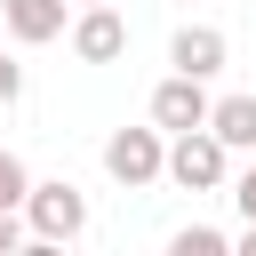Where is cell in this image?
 Returning a JSON list of instances; mask_svg holds the SVG:
<instances>
[{
  "label": "cell",
  "mask_w": 256,
  "mask_h": 256,
  "mask_svg": "<svg viewBox=\"0 0 256 256\" xmlns=\"http://www.w3.org/2000/svg\"><path fill=\"white\" fill-rule=\"evenodd\" d=\"M16 208H24V232H32V240H80V232H88V200H80V184H64V176H56V184H24Z\"/></svg>",
  "instance_id": "6da1fadb"
},
{
  "label": "cell",
  "mask_w": 256,
  "mask_h": 256,
  "mask_svg": "<svg viewBox=\"0 0 256 256\" xmlns=\"http://www.w3.org/2000/svg\"><path fill=\"white\" fill-rule=\"evenodd\" d=\"M224 168H232V152H224L208 128H176V144L160 152V176H168V184H184V192H216V184H224Z\"/></svg>",
  "instance_id": "7a4b0ae2"
},
{
  "label": "cell",
  "mask_w": 256,
  "mask_h": 256,
  "mask_svg": "<svg viewBox=\"0 0 256 256\" xmlns=\"http://www.w3.org/2000/svg\"><path fill=\"white\" fill-rule=\"evenodd\" d=\"M160 128H120V136H104V168H112V184H128V192H144V184H160Z\"/></svg>",
  "instance_id": "3957f363"
},
{
  "label": "cell",
  "mask_w": 256,
  "mask_h": 256,
  "mask_svg": "<svg viewBox=\"0 0 256 256\" xmlns=\"http://www.w3.org/2000/svg\"><path fill=\"white\" fill-rule=\"evenodd\" d=\"M152 128H160V136H176V128H208V80L168 72V80L152 88Z\"/></svg>",
  "instance_id": "277c9868"
},
{
  "label": "cell",
  "mask_w": 256,
  "mask_h": 256,
  "mask_svg": "<svg viewBox=\"0 0 256 256\" xmlns=\"http://www.w3.org/2000/svg\"><path fill=\"white\" fill-rule=\"evenodd\" d=\"M72 56L80 64H120L128 56V24L112 16V0H96V8L72 16Z\"/></svg>",
  "instance_id": "5b68a950"
},
{
  "label": "cell",
  "mask_w": 256,
  "mask_h": 256,
  "mask_svg": "<svg viewBox=\"0 0 256 256\" xmlns=\"http://www.w3.org/2000/svg\"><path fill=\"white\" fill-rule=\"evenodd\" d=\"M224 56H232V48H224V32H216V24H184V32L168 40V64H176V72H192V80L224 72Z\"/></svg>",
  "instance_id": "8992f818"
},
{
  "label": "cell",
  "mask_w": 256,
  "mask_h": 256,
  "mask_svg": "<svg viewBox=\"0 0 256 256\" xmlns=\"http://www.w3.org/2000/svg\"><path fill=\"white\" fill-rule=\"evenodd\" d=\"M208 136L224 152H256V96H208Z\"/></svg>",
  "instance_id": "52a82bcc"
},
{
  "label": "cell",
  "mask_w": 256,
  "mask_h": 256,
  "mask_svg": "<svg viewBox=\"0 0 256 256\" xmlns=\"http://www.w3.org/2000/svg\"><path fill=\"white\" fill-rule=\"evenodd\" d=\"M0 16H8V32H16L24 48L64 40V0H0Z\"/></svg>",
  "instance_id": "ba28073f"
},
{
  "label": "cell",
  "mask_w": 256,
  "mask_h": 256,
  "mask_svg": "<svg viewBox=\"0 0 256 256\" xmlns=\"http://www.w3.org/2000/svg\"><path fill=\"white\" fill-rule=\"evenodd\" d=\"M224 248H232V240H224L216 224H184V232H176V256H224Z\"/></svg>",
  "instance_id": "9c48e42d"
},
{
  "label": "cell",
  "mask_w": 256,
  "mask_h": 256,
  "mask_svg": "<svg viewBox=\"0 0 256 256\" xmlns=\"http://www.w3.org/2000/svg\"><path fill=\"white\" fill-rule=\"evenodd\" d=\"M24 184H32V176H24V160L0 144V208H16V200H24Z\"/></svg>",
  "instance_id": "30bf717a"
},
{
  "label": "cell",
  "mask_w": 256,
  "mask_h": 256,
  "mask_svg": "<svg viewBox=\"0 0 256 256\" xmlns=\"http://www.w3.org/2000/svg\"><path fill=\"white\" fill-rule=\"evenodd\" d=\"M232 200H240V216H256V160L240 168V184H232Z\"/></svg>",
  "instance_id": "8fae6325"
},
{
  "label": "cell",
  "mask_w": 256,
  "mask_h": 256,
  "mask_svg": "<svg viewBox=\"0 0 256 256\" xmlns=\"http://www.w3.org/2000/svg\"><path fill=\"white\" fill-rule=\"evenodd\" d=\"M8 248H24V224H16V208H0V256Z\"/></svg>",
  "instance_id": "7c38bea8"
},
{
  "label": "cell",
  "mask_w": 256,
  "mask_h": 256,
  "mask_svg": "<svg viewBox=\"0 0 256 256\" xmlns=\"http://www.w3.org/2000/svg\"><path fill=\"white\" fill-rule=\"evenodd\" d=\"M16 88H24V72H16L8 56H0V104H16Z\"/></svg>",
  "instance_id": "4fadbf2b"
},
{
  "label": "cell",
  "mask_w": 256,
  "mask_h": 256,
  "mask_svg": "<svg viewBox=\"0 0 256 256\" xmlns=\"http://www.w3.org/2000/svg\"><path fill=\"white\" fill-rule=\"evenodd\" d=\"M80 8H96V0H80Z\"/></svg>",
  "instance_id": "5bb4252c"
}]
</instances>
